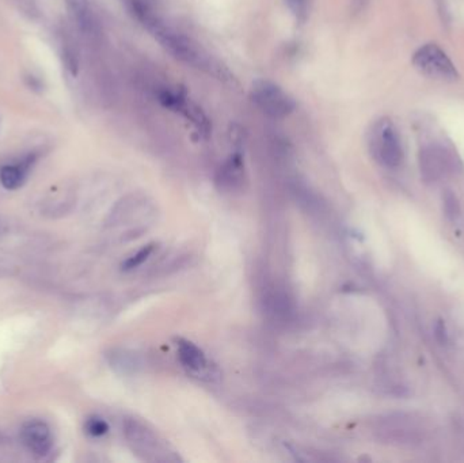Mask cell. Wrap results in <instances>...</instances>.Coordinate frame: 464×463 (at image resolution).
Instances as JSON below:
<instances>
[{
	"label": "cell",
	"mask_w": 464,
	"mask_h": 463,
	"mask_svg": "<svg viewBox=\"0 0 464 463\" xmlns=\"http://www.w3.org/2000/svg\"><path fill=\"white\" fill-rule=\"evenodd\" d=\"M178 358L184 366L193 372H201L207 368V358L204 352L193 342L186 340L178 342Z\"/></svg>",
	"instance_id": "11"
},
{
	"label": "cell",
	"mask_w": 464,
	"mask_h": 463,
	"mask_svg": "<svg viewBox=\"0 0 464 463\" xmlns=\"http://www.w3.org/2000/svg\"><path fill=\"white\" fill-rule=\"evenodd\" d=\"M368 145L375 159L387 169H396L403 162V148L396 126L387 117L371 125Z\"/></svg>",
	"instance_id": "3"
},
{
	"label": "cell",
	"mask_w": 464,
	"mask_h": 463,
	"mask_svg": "<svg viewBox=\"0 0 464 463\" xmlns=\"http://www.w3.org/2000/svg\"><path fill=\"white\" fill-rule=\"evenodd\" d=\"M21 439L24 447L36 457H45L52 448L50 429L44 421H29L22 427Z\"/></svg>",
	"instance_id": "9"
},
{
	"label": "cell",
	"mask_w": 464,
	"mask_h": 463,
	"mask_svg": "<svg viewBox=\"0 0 464 463\" xmlns=\"http://www.w3.org/2000/svg\"><path fill=\"white\" fill-rule=\"evenodd\" d=\"M442 210L445 216L449 220H456L461 215L459 200L451 191H445L442 193Z\"/></svg>",
	"instance_id": "13"
},
{
	"label": "cell",
	"mask_w": 464,
	"mask_h": 463,
	"mask_svg": "<svg viewBox=\"0 0 464 463\" xmlns=\"http://www.w3.org/2000/svg\"><path fill=\"white\" fill-rule=\"evenodd\" d=\"M125 434L126 439L135 446L136 451L143 453L144 455L146 453L154 455V461H159L156 453H165L162 443L158 440V436L151 429H148L144 424L136 420L126 421Z\"/></svg>",
	"instance_id": "8"
},
{
	"label": "cell",
	"mask_w": 464,
	"mask_h": 463,
	"mask_svg": "<svg viewBox=\"0 0 464 463\" xmlns=\"http://www.w3.org/2000/svg\"><path fill=\"white\" fill-rule=\"evenodd\" d=\"M26 168L24 166H3L0 169V184L7 191L20 189L24 182Z\"/></svg>",
	"instance_id": "12"
},
{
	"label": "cell",
	"mask_w": 464,
	"mask_h": 463,
	"mask_svg": "<svg viewBox=\"0 0 464 463\" xmlns=\"http://www.w3.org/2000/svg\"><path fill=\"white\" fill-rule=\"evenodd\" d=\"M244 168L242 156L239 154L231 155L220 168L216 175V182L221 189H235L241 186L244 181Z\"/></svg>",
	"instance_id": "10"
},
{
	"label": "cell",
	"mask_w": 464,
	"mask_h": 463,
	"mask_svg": "<svg viewBox=\"0 0 464 463\" xmlns=\"http://www.w3.org/2000/svg\"><path fill=\"white\" fill-rule=\"evenodd\" d=\"M250 98L264 115L276 120L288 117L296 108L293 98L285 90H283L278 84L264 79L253 83Z\"/></svg>",
	"instance_id": "5"
},
{
	"label": "cell",
	"mask_w": 464,
	"mask_h": 463,
	"mask_svg": "<svg viewBox=\"0 0 464 463\" xmlns=\"http://www.w3.org/2000/svg\"><path fill=\"white\" fill-rule=\"evenodd\" d=\"M435 336H436V339H437L440 344H447V341H448L447 328H445V323L442 321H437V323L435 326Z\"/></svg>",
	"instance_id": "17"
},
{
	"label": "cell",
	"mask_w": 464,
	"mask_h": 463,
	"mask_svg": "<svg viewBox=\"0 0 464 463\" xmlns=\"http://www.w3.org/2000/svg\"><path fill=\"white\" fill-rule=\"evenodd\" d=\"M152 251H154V244H147L143 249H140L136 254H133L132 257H129V258L124 263L122 268L125 269V270H130V269L140 267L143 263H146L147 258L151 256Z\"/></svg>",
	"instance_id": "14"
},
{
	"label": "cell",
	"mask_w": 464,
	"mask_h": 463,
	"mask_svg": "<svg viewBox=\"0 0 464 463\" xmlns=\"http://www.w3.org/2000/svg\"><path fill=\"white\" fill-rule=\"evenodd\" d=\"M421 178L433 184L447 178L461 168L455 152L441 143H431L422 147L418 155Z\"/></svg>",
	"instance_id": "4"
},
{
	"label": "cell",
	"mask_w": 464,
	"mask_h": 463,
	"mask_svg": "<svg viewBox=\"0 0 464 463\" xmlns=\"http://www.w3.org/2000/svg\"><path fill=\"white\" fill-rule=\"evenodd\" d=\"M285 3L288 4L290 10L297 20L300 21L306 20L308 11V0H285Z\"/></svg>",
	"instance_id": "16"
},
{
	"label": "cell",
	"mask_w": 464,
	"mask_h": 463,
	"mask_svg": "<svg viewBox=\"0 0 464 463\" xmlns=\"http://www.w3.org/2000/svg\"><path fill=\"white\" fill-rule=\"evenodd\" d=\"M377 438L392 446L417 447L424 443L426 427L421 417L413 413H391L377 420Z\"/></svg>",
	"instance_id": "2"
},
{
	"label": "cell",
	"mask_w": 464,
	"mask_h": 463,
	"mask_svg": "<svg viewBox=\"0 0 464 463\" xmlns=\"http://www.w3.org/2000/svg\"><path fill=\"white\" fill-rule=\"evenodd\" d=\"M158 98L165 108L170 109L175 113H179L185 120L190 122V124L195 126V131L198 132V135L201 136L209 135L211 122L208 120V117L185 93L163 89L158 93Z\"/></svg>",
	"instance_id": "7"
},
{
	"label": "cell",
	"mask_w": 464,
	"mask_h": 463,
	"mask_svg": "<svg viewBox=\"0 0 464 463\" xmlns=\"http://www.w3.org/2000/svg\"><path fill=\"white\" fill-rule=\"evenodd\" d=\"M369 3V0H352L350 1V7H352V11L354 14H359L361 13L364 8L366 7V4Z\"/></svg>",
	"instance_id": "18"
},
{
	"label": "cell",
	"mask_w": 464,
	"mask_h": 463,
	"mask_svg": "<svg viewBox=\"0 0 464 463\" xmlns=\"http://www.w3.org/2000/svg\"><path fill=\"white\" fill-rule=\"evenodd\" d=\"M412 61L415 68L428 78L442 82H455L459 79L455 64L437 44L429 43L417 49Z\"/></svg>",
	"instance_id": "6"
},
{
	"label": "cell",
	"mask_w": 464,
	"mask_h": 463,
	"mask_svg": "<svg viewBox=\"0 0 464 463\" xmlns=\"http://www.w3.org/2000/svg\"><path fill=\"white\" fill-rule=\"evenodd\" d=\"M133 18L177 60L212 75H220V67L189 37L171 26L148 0H128Z\"/></svg>",
	"instance_id": "1"
},
{
	"label": "cell",
	"mask_w": 464,
	"mask_h": 463,
	"mask_svg": "<svg viewBox=\"0 0 464 463\" xmlns=\"http://www.w3.org/2000/svg\"><path fill=\"white\" fill-rule=\"evenodd\" d=\"M86 431L91 435V436H102L105 434H107L109 431V425L106 424V421H103L102 418L98 417H91L87 420L86 422Z\"/></svg>",
	"instance_id": "15"
}]
</instances>
